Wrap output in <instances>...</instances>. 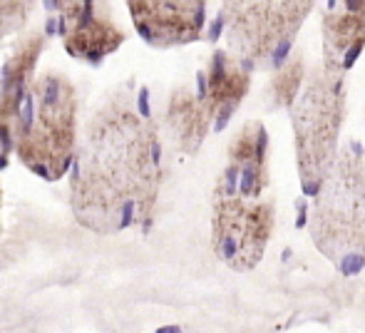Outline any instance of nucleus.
<instances>
[{"mask_svg": "<svg viewBox=\"0 0 365 333\" xmlns=\"http://www.w3.org/2000/svg\"><path fill=\"white\" fill-rule=\"evenodd\" d=\"M73 167V202L82 224L120 232L149 222L162 179V145L149 117L112 110L92 125L90 160Z\"/></svg>", "mask_w": 365, "mask_h": 333, "instance_id": "f257e3e1", "label": "nucleus"}, {"mask_svg": "<svg viewBox=\"0 0 365 333\" xmlns=\"http://www.w3.org/2000/svg\"><path fill=\"white\" fill-rule=\"evenodd\" d=\"M311 237L338 271L356 274L365 269V162L358 152H338L318 187Z\"/></svg>", "mask_w": 365, "mask_h": 333, "instance_id": "f03ea898", "label": "nucleus"}, {"mask_svg": "<svg viewBox=\"0 0 365 333\" xmlns=\"http://www.w3.org/2000/svg\"><path fill=\"white\" fill-rule=\"evenodd\" d=\"M343 120H346V73L318 65L291 105L293 140L301 187L318 192L338 157Z\"/></svg>", "mask_w": 365, "mask_h": 333, "instance_id": "7ed1b4c3", "label": "nucleus"}, {"mask_svg": "<svg viewBox=\"0 0 365 333\" xmlns=\"http://www.w3.org/2000/svg\"><path fill=\"white\" fill-rule=\"evenodd\" d=\"M318 0H224L231 48L246 60H271L289 45Z\"/></svg>", "mask_w": 365, "mask_h": 333, "instance_id": "20e7f679", "label": "nucleus"}, {"mask_svg": "<svg viewBox=\"0 0 365 333\" xmlns=\"http://www.w3.org/2000/svg\"><path fill=\"white\" fill-rule=\"evenodd\" d=\"M274 227V202L244 194H214L212 242L217 256L231 269L251 271L259 266L269 249Z\"/></svg>", "mask_w": 365, "mask_h": 333, "instance_id": "39448f33", "label": "nucleus"}, {"mask_svg": "<svg viewBox=\"0 0 365 333\" xmlns=\"http://www.w3.org/2000/svg\"><path fill=\"white\" fill-rule=\"evenodd\" d=\"M38 125L18 140V155L25 165L43 162L60 179L73 162L75 145V92L60 75H48L38 92Z\"/></svg>", "mask_w": 365, "mask_h": 333, "instance_id": "423d86ee", "label": "nucleus"}, {"mask_svg": "<svg viewBox=\"0 0 365 333\" xmlns=\"http://www.w3.org/2000/svg\"><path fill=\"white\" fill-rule=\"evenodd\" d=\"M140 35L149 45H187L202 38L207 0H127Z\"/></svg>", "mask_w": 365, "mask_h": 333, "instance_id": "0eeeda50", "label": "nucleus"}, {"mask_svg": "<svg viewBox=\"0 0 365 333\" xmlns=\"http://www.w3.org/2000/svg\"><path fill=\"white\" fill-rule=\"evenodd\" d=\"M229 165L221 174L217 192L261 197L269 187V132L261 122H246L229 142Z\"/></svg>", "mask_w": 365, "mask_h": 333, "instance_id": "6e6552de", "label": "nucleus"}, {"mask_svg": "<svg viewBox=\"0 0 365 333\" xmlns=\"http://www.w3.org/2000/svg\"><path fill=\"white\" fill-rule=\"evenodd\" d=\"M251 87V75L244 68V58H231L226 50L212 55L207 75H199V95L207 100L217 127H224L226 120L244 102Z\"/></svg>", "mask_w": 365, "mask_h": 333, "instance_id": "1a4fd4ad", "label": "nucleus"}, {"mask_svg": "<svg viewBox=\"0 0 365 333\" xmlns=\"http://www.w3.org/2000/svg\"><path fill=\"white\" fill-rule=\"evenodd\" d=\"M323 63L346 73L365 48V8H341L323 15Z\"/></svg>", "mask_w": 365, "mask_h": 333, "instance_id": "9d476101", "label": "nucleus"}, {"mask_svg": "<svg viewBox=\"0 0 365 333\" xmlns=\"http://www.w3.org/2000/svg\"><path fill=\"white\" fill-rule=\"evenodd\" d=\"M214 120L207 100L189 90H177L169 102L167 122L184 152H197L209 132V122Z\"/></svg>", "mask_w": 365, "mask_h": 333, "instance_id": "9b49d317", "label": "nucleus"}, {"mask_svg": "<svg viewBox=\"0 0 365 333\" xmlns=\"http://www.w3.org/2000/svg\"><path fill=\"white\" fill-rule=\"evenodd\" d=\"M122 40H125V35L115 25L92 20L87 25H75L73 33L68 35L65 48L75 58H85L90 65H100L107 53H115L120 48Z\"/></svg>", "mask_w": 365, "mask_h": 333, "instance_id": "f8f14e48", "label": "nucleus"}, {"mask_svg": "<svg viewBox=\"0 0 365 333\" xmlns=\"http://www.w3.org/2000/svg\"><path fill=\"white\" fill-rule=\"evenodd\" d=\"M303 78H306L303 58H291L284 68H279V73L271 78V87H269V95L274 100V105L291 107L303 87Z\"/></svg>", "mask_w": 365, "mask_h": 333, "instance_id": "ddd939ff", "label": "nucleus"}, {"mask_svg": "<svg viewBox=\"0 0 365 333\" xmlns=\"http://www.w3.org/2000/svg\"><path fill=\"white\" fill-rule=\"evenodd\" d=\"M30 10V0H0V35L20 28Z\"/></svg>", "mask_w": 365, "mask_h": 333, "instance_id": "4468645a", "label": "nucleus"}, {"mask_svg": "<svg viewBox=\"0 0 365 333\" xmlns=\"http://www.w3.org/2000/svg\"><path fill=\"white\" fill-rule=\"evenodd\" d=\"M82 5L85 0H58V8L63 10V18H60V33H68V23L75 25L82 15Z\"/></svg>", "mask_w": 365, "mask_h": 333, "instance_id": "2eb2a0df", "label": "nucleus"}, {"mask_svg": "<svg viewBox=\"0 0 365 333\" xmlns=\"http://www.w3.org/2000/svg\"><path fill=\"white\" fill-rule=\"evenodd\" d=\"M140 115L149 117V92L147 90L140 92Z\"/></svg>", "mask_w": 365, "mask_h": 333, "instance_id": "dca6fc26", "label": "nucleus"}, {"mask_svg": "<svg viewBox=\"0 0 365 333\" xmlns=\"http://www.w3.org/2000/svg\"><path fill=\"white\" fill-rule=\"evenodd\" d=\"M343 5H348V8H365V0H343Z\"/></svg>", "mask_w": 365, "mask_h": 333, "instance_id": "f3484780", "label": "nucleus"}, {"mask_svg": "<svg viewBox=\"0 0 365 333\" xmlns=\"http://www.w3.org/2000/svg\"><path fill=\"white\" fill-rule=\"evenodd\" d=\"M48 35H55V20H48Z\"/></svg>", "mask_w": 365, "mask_h": 333, "instance_id": "a211bd4d", "label": "nucleus"}]
</instances>
